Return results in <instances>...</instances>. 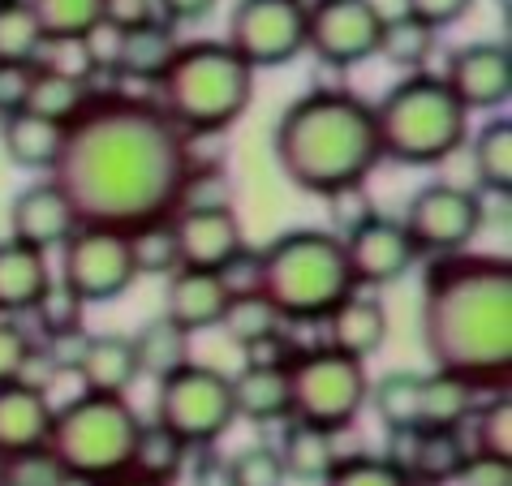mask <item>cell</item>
<instances>
[{"label":"cell","instance_id":"obj_1","mask_svg":"<svg viewBox=\"0 0 512 486\" xmlns=\"http://www.w3.org/2000/svg\"><path fill=\"white\" fill-rule=\"evenodd\" d=\"M194 168L186 138L147 95L95 91L65 125L61 155L48 181L69 198L82 228H134L173 220Z\"/></svg>","mask_w":512,"mask_h":486},{"label":"cell","instance_id":"obj_2","mask_svg":"<svg viewBox=\"0 0 512 486\" xmlns=\"http://www.w3.org/2000/svg\"><path fill=\"white\" fill-rule=\"evenodd\" d=\"M418 327L439 375L491 396L512 392V263L504 254L431 259Z\"/></svg>","mask_w":512,"mask_h":486},{"label":"cell","instance_id":"obj_3","mask_svg":"<svg viewBox=\"0 0 512 486\" xmlns=\"http://www.w3.org/2000/svg\"><path fill=\"white\" fill-rule=\"evenodd\" d=\"M272 155L280 173L315 198L362 190L383 164L375 108L345 87H315L297 95L276 121Z\"/></svg>","mask_w":512,"mask_h":486},{"label":"cell","instance_id":"obj_4","mask_svg":"<svg viewBox=\"0 0 512 486\" xmlns=\"http://www.w3.org/2000/svg\"><path fill=\"white\" fill-rule=\"evenodd\" d=\"M254 69L224 39L181 44L168 74L155 82V108L186 138H220L246 117Z\"/></svg>","mask_w":512,"mask_h":486},{"label":"cell","instance_id":"obj_5","mask_svg":"<svg viewBox=\"0 0 512 486\" xmlns=\"http://www.w3.org/2000/svg\"><path fill=\"white\" fill-rule=\"evenodd\" d=\"M259 293L284 323H327L353 289L345 241L332 228H289L259 250Z\"/></svg>","mask_w":512,"mask_h":486},{"label":"cell","instance_id":"obj_6","mask_svg":"<svg viewBox=\"0 0 512 486\" xmlns=\"http://www.w3.org/2000/svg\"><path fill=\"white\" fill-rule=\"evenodd\" d=\"M371 108H375L383 160H392V164L435 168L452 160L469 142V112L448 91V82L439 74H426V69L405 74Z\"/></svg>","mask_w":512,"mask_h":486},{"label":"cell","instance_id":"obj_7","mask_svg":"<svg viewBox=\"0 0 512 486\" xmlns=\"http://www.w3.org/2000/svg\"><path fill=\"white\" fill-rule=\"evenodd\" d=\"M142 431V418L125 396L82 392L52 413L48 452L61 461L69 482L104 486L112 478L130 474V456Z\"/></svg>","mask_w":512,"mask_h":486},{"label":"cell","instance_id":"obj_8","mask_svg":"<svg viewBox=\"0 0 512 486\" xmlns=\"http://www.w3.org/2000/svg\"><path fill=\"white\" fill-rule=\"evenodd\" d=\"M289 396L297 422L340 435L366 409L371 375H366V362H358V357L336 353L332 345H310L289 366Z\"/></svg>","mask_w":512,"mask_h":486},{"label":"cell","instance_id":"obj_9","mask_svg":"<svg viewBox=\"0 0 512 486\" xmlns=\"http://www.w3.org/2000/svg\"><path fill=\"white\" fill-rule=\"evenodd\" d=\"M155 422L173 431L186 448H211L233 431L237 409L229 375L211 370L203 362H186L173 375L160 379V396H155Z\"/></svg>","mask_w":512,"mask_h":486},{"label":"cell","instance_id":"obj_10","mask_svg":"<svg viewBox=\"0 0 512 486\" xmlns=\"http://www.w3.org/2000/svg\"><path fill=\"white\" fill-rule=\"evenodd\" d=\"M482 220H487V211H482V198L474 190H465V185H452V181H431L414 190L405 207V233L414 241L418 259L422 254H431V259H448V254H465L469 241L478 237Z\"/></svg>","mask_w":512,"mask_h":486},{"label":"cell","instance_id":"obj_11","mask_svg":"<svg viewBox=\"0 0 512 486\" xmlns=\"http://www.w3.org/2000/svg\"><path fill=\"white\" fill-rule=\"evenodd\" d=\"M254 74L280 69L306 52V9L297 0H237L224 35Z\"/></svg>","mask_w":512,"mask_h":486},{"label":"cell","instance_id":"obj_12","mask_svg":"<svg viewBox=\"0 0 512 486\" xmlns=\"http://www.w3.org/2000/svg\"><path fill=\"white\" fill-rule=\"evenodd\" d=\"M69 293L82 306H99V302H117L130 293L134 276V259H130V241L125 233L112 228H82L61 246V276Z\"/></svg>","mask_w":512,"mask_h":486},{"label":"cell","instance_id":"obj_13","mask_svg":"<svg viewBox=\"0 0 512 486\" xmlns=\"http://www.w3.org/2000/svg\"><path fill=\"white\" fill-rule=\"evenodd\" d=\"M383 13L375 0H315L306 9V52H315L323 65L353 69L379 56Z\"/></svg>","mask_w":512,"mask_h":486},{"label":"cell","instance_id":"obj_14","mask_svg":"<svg viewBox=\"0 0 512 486\" xmlns=\"http://www.w3.org/2000/svg\"><path fill=\"white\" fill-rule=\"evenodd\" d=\"M340 241H345L353 289H388V284L405 280L418 263V250L409 241L405 224L392 216H379V211L358 228H349Z\"/></svg>","mask_w":512,"mask_h":486},{"label":"cell","instance_id":"obj_15","mask_svg":"<svg viewBox=\"0 0 512 486\" xmlns=\"http://www.w3.org/2000/svg\"><path fill=\"white\" fill-rule=\"evenodd\" d=\"M448 91L461 99L465 112H500L512 99V52L508 44H465L448 56V69L439 74Z\"/></svg>","mask_w":512,"mask_h":486},{"label":"cell","instance_id":"obj_16","mask_svg":"<svg viewBox=\"0 0 512 486\" xmlns=\"http://www.w3.org/2000/svg\"><path fill=\"white\" fill-rule=\"evenodd\" d=\"M173 237H177L181 267H194V271H224L246 250V233H241V220L233 207L177 211Z\"/></svg>","mask_w":512,"mask_h":486},{"label":"cell","instance_id":"obj_17","mask_svg":"<svg viewBox=\"0 0 512 486\" xmlns=\"http://www.w3.org/2000/svg\"><path fill=\"white\" fill-rule=\"evenodd\" d=\"M74 233H78L74 207H69V198L56 190L48 177L26 185V190L13 198V207H9V237L13 241L48 254V250H61Z\"/></svg>","mask_w":512,"mask_h":486},{"label":"cell","instance_id":"obj_18","mask_svg":"<svg viewBox=\"0 0 512 486\" xmlns=\"http://www.w3.org/2000/svg\"><path fill=\"white\" fill-rule=\"evenodd\" d=\"M52 396L44 383L18 379L0 388V456H18L31 448H48L52 431Z\"/></svg>","mask_w":512,"mask_h":486},{"label":"cell","instance_id":"obj_19","mask_svg":"<svg viewBox=\"0 0 512 486\" xmlns=\"http://www.w3.org/2000/svg\"><path fill=\"white\" fill-rule=\"evenodd\" d=\"M224 310H229V289H224L220 271H194V267H177L168 276L164 289V314L173 319L181 332H207L220 327Z\"/></svg>","mask_w":512,"mask_h":486},{"label":"cell","instance_id":"obj_20","mask_svg":"<svg viewBox=\"0 0 512 486\" xmlns=\"http://www.w3.org/2000/svg\"><path fill=\"white\" fill-rule=\"evenodd\" d=\"M327 345L336 353H349L366 362V357H375L383 345H388V306L379 302L375 293H349L345 302H340L332 314H327Z\"/></svg>","mask_w":512,"mask_h":486},{"label":"cell","instance_id":"obj_21","mask_svg":"<svg viewBox=\"0 0 512 486\" xmlns=\"http://www.w3.org/2000/svg\"><path fill=\"white\" fill-rule=\"evenodd\" d=\"M52 267L48 254H39L22 241L5 237L0 241V319H18L39 306V297L52 289Z\"/></svg>","mask_w":512,"mask_h":486},{"label":"cell","instance_id":"obj_22","mask_svg":"<svg viewBox=\"0 0 512 486\" xmlns=\"http://www.w3.org/2000/svg\"><path fill=\"white\" fill-rule=\"evenodd\" d=\"M91 99H95V87H91V78L82 74V69L35 61L22 112H31V117H44V121H52V125H61V130H65V125L74 121L78 112L91 104Z\"/></svg>","mask_w":512,"mask_h":486},{"label":"cell","instance_id":"obj_23","mask_svg":"<svg viewBox=\"0 0 512 486\" xmlns=\"http://www.w3.org/2000/svg\"><path fill=\"white\" fill-rule=\"evenodd\" d=\"M233 388V409L237 418L254 426H276L293 418V396H289V370L276 366H241L229 375Z\"/></svg>","mask_w":512,"mask_h":486},{"label":"cell","instance_id":"obj_24","mask_svg":"<svg viewBox=\"0 0 512 486\" xmlns=\"http://www.w3.org/2000/svg\"><path fill=\"white\" fill-rule=\"evenodd\" d=\"M78 379L87 383V392H104V396H125L142 379L138 357H134V340L121 332H99L87 336L78 362Z\"/></svg>","mask_w":512,"mask_h":486},{"label":"cell","instance_id":"obj_25","mask_svg":"<svg viewBox=\"0 0 512 486\" xmlns=\"http://www.w3.org/2000/svg\"><path fill=\"white\" fill-rule=\"evenodd\" d=\"M181 48V35L177 26L168 22H147L138 26V31H121V44H117V74L138 82V87H155L168 65H173V56Z\"/></svg>","mask_w":512,"mask_h":486},{"label":"cell","instance_id":"obj_26","mask_svg":"<svg viewBox=\"0 0 512 486\" xmlns=\"http://www.w3.org/2000/svg\"><path fill=\"white\" fill-rule=\"evenodd\" d=\"M61 138L65 130L31 112H9L0 117V147H5L9 164L26 168V173H52L56 155H61Z\"/></svg>","mask_w":512,"mask_h":486},{"label":"cell","instance_id":"obj_27","mask_svg":"<svg viewBox=\"0 0 512 486\" xmlns=\"http://www.w3.org/2000/svg\"><path fill=\"white\" fill-rule=\"evenodd\" d=\"M465 461H469L465 431H414L405 478L414 486H452Z\"/></svg>","mask_w":512,"mask_h":486},{"label":"cell","instance_id":"obj_28","mask_svg":"<svg viewBox=\"0 0 512 486\" xmlns=\"http://www.w3.org/2000/svg\"><path fill=\"white\" fill-rule=\"evenodd\" d=\"M276 456L284 465V478L323 482L336 469L340 448H336V435H327V431H319V426H306V422L289 418V422H284V439L276 443Z\"/></svg>","mask_w":512,"mask_h":486},{"label":"cell","instance_id":"obj_29","mask_svg":"<svg viewBox=\"0 0 512 486\" xmlns=\"http://www.w3.org/2000/svg\"><path fill=\"white\" fill-rule=\"evenodd\" d=\"M478 409V388L457 375H426L418 388V431H465Z\"/></svg>","mask_w":512,"mask_h":486},{"label":"cell","instance_id":"obj_30","mask_svg":"<svg viewBox=\"0 0 512 486\" xmlns=\"http://www.w3.org/2000/svg\"><path fill=\"white\" fill-rule=\"evenodd\" d=\"M130 340H134L138 370H142V375H151V379H164V375H173L177 366L194 362V357H190V332H181L168 314H155V319H147Z\"/></svg>","mask_w":512,"mask_h":486},{"label":"cell","instance_id":"obj_31","mask_svg":"<svg viewBox=\"0 0 512 486\" xmlns=\"http://www.w3.org/2000/svg\"><path fill=\"white\" fill-rule=\"evenodd\" d=\"M186 461H190V448L173 431H164L160 422H142L134 456H130V474L134 478H147V482H160V486H177V478L186 474Z\"/></svg>","mask_w":512,"mask_h":486},{"label":"cell","instance_id":"obj_32","mask_svg":"<svg viewBox=\"0 0 512 486\" xmlns=\"http://www.w3.org/2000/svg\"><path fill=\"white\" fill-rule=\"evenodd\" d=\"M435 35L426 22L409 18V13H392V18H383V35H379V56L396 69H405V74H418L426 69L435 52Z\"/></svg>","mask_w":512,"mask_h":486},{"label":"cell","instance_id":"obj_33","mask_svg":"<svg viewBox=\"0 0 512 486\" xmlns=\"http://www.w3.org/2000/svg\"><path fill=\"white\" fill-rule=\"evenodd\" d=\"M474 177L487 194H508L512 190V121L491 117L474 138Z\"/></svg>","mask_w":512,"mask_h":486},{"label":"cell","instance_id":"obj_34","mask_svg":"<svg viewBox=\"0 0 512 486\" xmlns=\"http://www.w3.org/2000/svg\"><path fill=\"white\" fill-rule=\"evenodd\" d=\"M48 44H78L104 22V0H26Z\"/></svg>","mask_w":512,"mask_h":486},{"label":"cell","instance_id":"obj_35","mask_svg":"<svg viewBox=\"0 0 512 486\" xmlns=\"http://www.w3.org/2000/svg\"><path fill=\"white\" fill-rule=\"evenodd\" d=\"M48 39L26 0H0V65H35Z\"/></svg>","mask_w":512,"mask_h":486},{"label":"cell","instance_id":"obj_36","mask_svg":"<svg viewBox=\"0 0 512 486\" xmlns=\"http://www.w3.org/2000/svg\"><path fill=\"white\" fill-rule=\"evenodd\" d=\"M418 388L422 375L414 370H392L375 383L366 405H375L383 431H418Z\"/></svg>","mask_w":512,"mask_h":486},{"label":"cell","instance_id":"obj_37","mask_svg":"<svg viewBox=\"0 0 512 486\" xmlns=\"http://www.w3.org/2000/svg\"><path fill=\"white\" fill-rule=\"evenodd\" d=\"M220 327L229 332L233 345L246 349V345H254V340H263V336L280 332L284 319H280L276 306L267 302L263 293H237V297H229V310H224Z\"/></svg>","mask_w":512,"mask_h":486},{"label":"cell","instance_id":"obj_38","mask_svg":"<svg viewBox=\"0 0 512 486\" xmlns=\"http://www.w3.org/2000/svg\"><path fill=\"white\" fill-rule=\"evenodd\" d=\"M130 241V259H134V276H173L181 267L177 259V237H173V220L147 224L125 233Z\"/></svg>","mask_w":512,"mask_h":486},{"label":"cell","instance_id":"obj_39","mask_svg":"<svg viewBox=\"0 0 512 486\" xmlns=\"http://www.w3.org/2000/svg\"><path fill=\"white\" fill-rule=\"evenodd\" d=\"M469 422H474V443H469V452L512 461V396L508 392H495L487 405L474 409Z\"/></svg>","mask_w":512,"mask_h":486},{"label":"cell","instance_id":"obj_40","mask_svg":"<svg viewBox=\"0 0 512 486\" xmlns=\"http://www.w3.org/2000/svg\"><path fill=\"white\" fill-rule=\"evenodd\" d=\"M319 486H414L392 461H383L379 452H353L340 456L336 469Z\"/></svg>","mask_w":512,"mask_h":486},{"label":"cell","instance_id":"obj_41","mask_svg":"<svg viewBox=\"0 0 512 486\" xmlns=\"http://www.w3.org/2000/svg\"><path fill=\"white\" fill-rule=\"evenodd\" d=\"M224 474H229V486H284V465L272 443H250L241 448L233 461H224Z\"/></svg>","mask_w":512,"mask_h":486},{"label":"cell","instance_id":"obj_42","mask_svg":"<svg viewBox=\"0 0 512 486\" xmlns=\"http://www.w3.org/2000/svg\"><path fill=\"white\" fill-rule=\"evenodd\" d=\"M31 314L39 319V327H44V336H48V340H52V336L87 332V327H82V319H87V306H82L61 280H52V289L39 297V306H35Z\"/></svg>","mask_w":512,"mask_h":486},{"label":"cell","instance_id":"obj_43","mask_svg":"<svg viewBox=\"0 0 512 486\" xmlns=\"http://www.w3.org/2000/svg\"><path fill=\"white\" fill-rule=\"evenodd\" d=\"M5 486H74L48 448L5 456Z\"/></svg>","mask_w":512,"mask_h":486},{"label":"cell","instance_id":"obj_44","mask_svg":"<svg viewBox=\"0 0 512 486\" xmlns=\"http://www.w3.org/2000/svg\"><path fill=\"white\" fill-rule=\"evenodd\" d=\"M35 362V340L18 319H0V388L26 379Z\"/></svg>","mask_w":512,"mask_h":486},{"label":"cell","instance_id":"obj_45","mask_svg":"<svg viewBox=\"0 0 512 486\" xmlns=\"http://www.w3.org/2000/svg\"><path fill=\"white\" fill-rule=\"evenodd\" d=\"M246 353V366H276V370H289L293 366V357L302 353V345L284 332H272V336H263V340H254V345H246L241 349Z\"/></svg>","mask_w":512,"mask_h":486},{"label":"cell","instance_id":"obj_46","mask_svg":"<svg viewBox=\"0 0 512 486\" xmlns=\"http://www.w3.org/2000/svg\"><path fill=\"white\" fill-rule=\"evenodd\" d=\"M469 9H474V0H405L401 13L426 22L431 31H444V26H457Z\"/></svg>","mask_w":512,"mask_h":486},{"label":"cell","instance_id":"obj_47","mask_svg":"<svg viewBox=\"0 0 512 486\" xmlns=\"http://www.w3.org/2000/svg\"><path fill=\"white\" fill-rule=\"evenodd\" d=\"M452 486H512V461L469 452V461L461 465V474H457Z\"/></svg>","mask_w":512,"mask_h":486},{"label":"cell","instance_id":"obj_48","mask_svg":"<svg viewBox=\"0 0 512 486\" xmlns=\"http://www.w3.org/2000/svg\"><path fill=\"white\" fill-rule=\"evenodd\" d=\"M155 0H104V22L112 31H138V26L155 22Z\"/></svg>","mask_w":512,"mask_h":486},{"label":"cell","instance_id":"obj_49","mask_svg":"<svg viewBox=\"0 0 512 486\" xmlns=\"http://www.w3.org/2000/svg\"><path fill=\"white\" fill-rule=\"evenodd\" d=\"M31 69L35 65H0V117L22 112L26 87H31Z\"/></svg>","mask_w":512,"mask_h":486},{"label":"cell","instance_id":"obj_50","mask_svg":"<svg viewBox=\"0 0 512 486\" xmlns=\"http://www.w3.org/2000/svg\"><path fill=\"white\" fill-rule=\"evenodd\" d=\"M211 9H216V0H155V13H160V22H168V26L203 22Z\"/></svg>","mask_w":512,"mask_h":486},{"label":"cell","instance_id":"obj_51","mask_svg":"<svg viewBox=\"0 0 512 486\" xmlns=\"http://www.w3.org/2000/svg\"><path fill=\"white\" fill-rule=\"evenodd\" d=\"M44 349H48V362H52L56 370H78V362H82V349H87V332H74V336H52Z\"/></svg>","mask_w":512,"mask_h":486},{"label":"cell","instance_id":"obj_52","mask_svg":"<svg viewBox=\"0 0 512 486\" xmlns=\"http://www.w3.org/2000/svg\"><path fill=\"white\" fill-rule=\"evenodd\" d=\"M104 486H160V482H147V478H134V474H121V478H112Z\"/></svg>","mask_w":512,"mask_h":486},{"label":"cell","instance_id":"obj_53","mask_svg":"<svg viewBox=\"0 0 512 486\" xmlns=\"http://www.w3.org/2000/svg\"><path fill=\"white\" fill-rule=\"evenodd\" d=\"M0 486H5V456H0Z\"/></svg>","mask_w":512,"mask_h":486},{"label":"cell","instance_id":"obj_54","mask_svg":"<svg viewBox=\"0 0 512 486\" xmlns=\"http://www.w3.org/2000/svg\"><path fill=\"white\" fill-rule=\"evenodd\" d=\"M297 5H302V9H310V5H315V0H297Z\"/></svg>","mask_w":512,"mask_h":486}]
</instances>
